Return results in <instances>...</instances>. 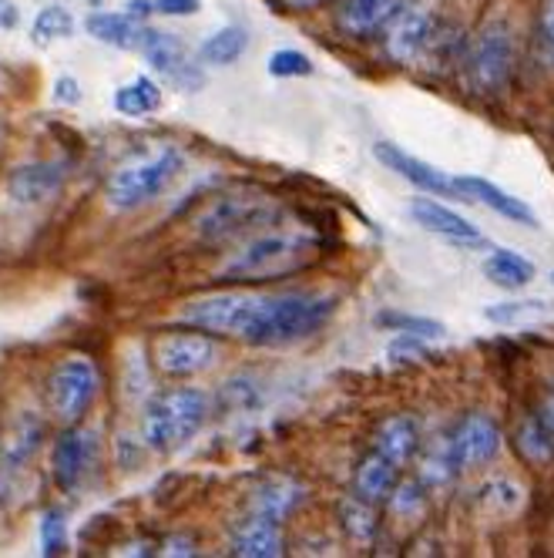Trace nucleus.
I'll use <instances>...</instances> for the list:
<instances>
[{
  "label": "nucleus",
  "mask_w": 554,
  "mask_h": 558,
  "mask_svg": "<svg viewBox=\"0 0 554 558\" xmlns=\"http://www.w3.org/2000/svg\"><path fill=\"white\" fill-rule=\"evenodd\" d=\"M336 310V296L312 290H222L182 306L185 327L249 347H293L320 333Z\"/></svg>",
  "instance_id": "1"
},
{
  "label": "nucleus",
  "mask_w": 554,
  "mask_h": 558,
  "mask_svg": "<svg viewBox=\"0 0 554 558\" xmlns=\"http://www.w3.org/2000/svg\"><path fill=\"white\" fill-rule=\"evenodd\" d=\"M320 256V235H312L303 226L272 222L253 235H246L239 250L229 253L219 266L222 283H275L303 272Z\"/></svg>",
  "instance_id": "2"
},
{
  "label": "nucleus",
  "mask_w": 554,
  "mask_h": 558,
  "mask_svg": "<svg viewBox=\"0 0 554 558\" xmlns=\"http://www.w3.org/2000/svg\"><path fill=\"white\" fill-rule=\"evenodd\" d=\"M212 414L209 393L199 387H172L151 393L141 411V441L155 454H175L199 437Z\"/></svg>",
  "instance_id": "3"
},
{
  "label": "nucleus",
  "mask_w": 554,
  "mask_h": 558,
  "mask_svg": "<svg viewBox=\"0 0 554 558\" xmlns=\"http://www.w3.org/2000/svg\"><path fill=\"white\" fill-rule=\"evenodd\" d=\"M182 169H185V158L172 145L135 155L108 175V185H104L108 206L118 213L141 209V206L155 203L158 195H165L172 189V182L182 175Z\"/></svg>",
  "instance_id": "4"
},
{
  "label": "nucleus",
  "mask_w": 554,
  "mask_h": 558,
  "mask_svg": "<svg viewBox=\"0 0 554 558\" xmlns=\"http://www.w3.org/2000/svg\"><path fill=\"white\" fill-rule=\"evenodd\" d=\"M460 68L467 88L481 98H497L507 92L518 68V41L507 21H491L470 37L460 51Z\"/></svg>",
  "instance_id": "5"
},
{
  "label": "nucleus",
  "mask_w": 554,
  "mask_h": 558,
  "mask_svg": "<svg viewBox=\"0 0 554 558\" xmlns=\"http://www.w3.org/2000/svg\"><path fill=\"white\" fill-rule=\"evenodd\" d=\"M280 216H283L280 203L262 192H229L206 206V213L195 222V232H199L206 246L235 243V239L243 243L246 235L280 222Z\"/></svg>",
  "instance_id": "6"
},
{
  "label": "nucleus",
  "mask_w": 554,
  "mask_h": 558,
  "mask_svg": "<svg viewBox=\"0 0 554 558\" xmlns=\"http://www.w3.org/2000/svg\"><path fill=\"white\" fill-rule=\"evenodd\" d=\"M98 393H101L98 364L85 353H71V356H64V361H58V367L48 377V387H45L48 414L61 427L64 424H82L85 414L95 408Z\"/></svg>",
  "instance_id": "7"
},
{
  "label": "nucleus",
  "mask_w": 554,
  "mask_h": 558,
  "mask_svg": "<svg viewBox=\"0 0 554 558\" xmlns=\"http://www.w3.org/2000/svg\"><path fill=\"white\" fill-rule=\"evenodd\" d=\"M101 441L85 424H64L51 445V474L61 495H82L98 471Z\"/></svg>",
  "instance_id": "8"
},
{
  "label": "nucleus",
  "mask_w": 554,
  "mask_h": 558,
  "mask_svg": "<svg viewBox=\"0 0 554 558\" xmlns=\"http://www.w3.org/2000/svg\"><path fill=\"white\" fill-rule=\"evenodd\" d=\"M219 361V337L206 330H169L155 340L151 347V364L158 374H165L172 380H188L199 377Z\"/></svg>",
  "instance_id": "9"
},
{
  "label": "nucleus",
  "mask_w": 554,
  "mask_h": 558,
  "mask_svg": "<svg viewBox=\"0 0 554 558\" xmlns=\"http://www.w3.org/2000/svg\"><path fill=\"white\" fill-rule=\"evenodd\" d=\"M138 51L145 54V61L158 71V77H165L169 85L182 88V92H199L206 85V74L199 64L188 61V51L185 45L178 41L175 34H165V31H148L145 27V37Z\"/></svg>",
  "instance_id": "10"
},
{
  "label": "nucleus",
  "mask_w": 554,
  "mask_h": 558,
  "mask_svg": "<svg viewBox=\"0 0 554 558\" xmlns=\"http://www.w3.org/2000/svg\"><path fill=\"white\" fill-rule=\"evenodd\" d=\"M447 448H451V458H454L457 471L481 468L497 454L501 430L488 414H464L454 424V430L447 434Z\"/></svg>",
  "instance_id": "11"
},
{
  "label": "nucleus",
  "mask_w": 554,
  "mask_h": 558,
  "mask_svg": "<svg viewBox=\"0 0 554 558\" xmlns=\"http://www.w3.org/2000/svg\"><path fill=\"white\" fill-rule=\"evenodd\" d=\"M433 21L427 11L420 8H401L397 14L390 17V24L380 31L383 34V48L390 54V61L397 64H417L427 54L430 34H433Z\"/></svg>",
  "instance_id": "12"
},
{
  "label": "nucleus",
  "mask_w": 554,
  "mask_h": 558,
  "mask_svg": "<svg viewBox=\"0 0 554 558\" xmlns=\"http://www.w3.org/2000/svg\"><path fill=\"white\" fill-rule=\"evenodd\" d=\"M373 155H377L380 166H386L390 172H397L401 179H407L414 189H420L427 195H454L457 198L454 175H447L438 166L423 162V158H417V155H410V151H404L397 145H390V142H377Z\"/></svg>",
  "instance_id": "13"
},
{
  "label": "nucleus",
  "mask_w": 554,
  "mask_h": 558,
  "mask_svg": "<svg viewBox=\"0 0 554 558\" xmlns=\"http://www.w3.org/2000/svg\"><path fill=\"white\" fill-rule=\"evenodd\" d=\"M229 551L239 558H275L286 551L283 522H275L269 514L249 511L243 522H235L229 535Z\"/></svg>",
  "instance_id": "14"
},
{
  "label": "nucleus",
  "mask_w": 554,
  "mask_h": 558,
  "mask_svg": "<svg viewBox=\"0 0 554 558\" xmlns=\"http://www.w3.org/2000/svg\"><path fill=\"white\" fill-rule=\"evenodd\" d=\"M41 441H45V421L34 417L30 411L17 414L8 430L0 434V474H17L24 471L34 454L41 451Z\"/></svg>",
  "instance_id": "15"
},
{
  "label": "nucleus",
  "mask_w": 554,
  "mask_h": 558,
  "mask_svg": "<svg viewBox=\"0 0 554 558\" xmlns=\"http://www.w3.org/2000/svg\"><path fill=\"white\" fill-rule=\"evenodd\" d=\"M454 185H457V198H467V203H481V206H488L491 213H501V216L510 219V222L538 226V216H534V209L525 203V198H514L510 192L497 189V185L488 182V179H478V175H457Z\"/></svg>",
  "instance_id": "16"
},
{
  "label": "nucleus",
  "mask_w": 554,
  "mask_h": 558,
  "mask_svg": "<svg viewBox=\"0 0 554 558\" xmlns=\"http://www.w3.org/2000/svg\"><path fill=\"white\" fill-rule=\"evenodd\" d=\"M410 219L420 229L433 232V235L451 239V243H467V246L481 243L478 226H470L460 213L447 209L444 203H438V198H414V203H410Z\"/></svg>",
  "instance_id": "17"
},
{
  "label": "nucleus",
  "mask_w": 554,
  "mask_h": 558,
  "mask_svg": "<svg viewBox=\"0 0 554 558\" xmlns=\"http://www.w3.org/2000/svg\"><path fill=\"white\" fill-rule=\"evenodd\" d=\"M64 185V166L58 162H27L21 169L11 172L8 179V192L17 203L37 206V203H48L54 198Z\"/></svg>",
  "instance_id": "18"
},
{
  "label": "nucleus",
  "mask_w": 554,
  "mask_h": 558,
  "mask_svg": "<svg viewBox=\"0 0 554 558\" xmlns=\"http://www.w3.org/2000/svg\"><path fill=\"white\" fill-rule=\"evenodd\" d=\"M401 8H404L401 0H343L340 27L349 37H373L390 24V17Z\"/></svg>",
  "instance_id": "19"
},
{
  "label": "nucleus",
  "mask_w": 554,
  "mask_h": 558,
  "mask_svg": "<svg viewBox=\"0 0 554 558\" xmlns=\"http://www.w3.org/2000/svg\"><path fill=\"white\" fill-rule=\"evenodd\" d=\"M397 477H401V468L393 464L390 458H383L380 451H370L360 464H356V474H353V495L364 498L370 505L377 501H386L390 492L397 488Z\"/></svg>",
  "instance_id": "20"
},
{
  "label": "nucleus",
  "mask_w": 554,
  "mask_h": 558,
  "mask_svg": "<svg viewBox=\"0 0 554 558\" xmlns=\"http://www.w3.org/2000/svg\"><path fill=\"white\" fill-rule=\"evenodd\" d=\"M420 448V434H417V424L404 414L397 417H386L380 427H377V445L373 451H380L383 458H390L397 468H407L410 458L417 454Z\"/></svg>",
  "instance_id": "21"
},
{
  "label": "nucleus",
  "mask_w": 554,
  "mask_h": 558,
  "mask_svg": "<svg viewBox=\"0 0 554 558\" xmlns=\"http://www.w3.org/2000/svg\"><path fill=\"white\" fill-rule=\"evenodd\" d=\"M85 31L95 37L101 45H111V48H138L141 37H145V24L141 21H132L125 11L114 14V11H95L88 14L85 21Z\"/></svg>",
  "instance_id": "22"
},
{
  "label": "nucleus",
  "mask_w": 554,
  "mask_h": 558,
  "mask_svg": "<svg viewBox=\"0 0 554 558\" xmlns=\"http://www.w3.org/2000/svg\"><path fill=\"white\" fill-rule=\"evenodd\" d=\"M303 501V485L293 482V477H269V482L253 495L249 511L269 514L275 522H286V518L299 508Z\"/></svg>",
  "instance_id": "23"
},
{
  "label": "nucleus",
  "mask_w": 554,
  "mask_h": 558,
  "mask_svg": "<svg viewBox=\"0 0 554 558\" xmlns=\"http://www.w3.org/2000/svg\"><path fill=\"white\" fill-rule=\"evenodd\" d=\"M246 51H249V31L239 27V24H225L199 45V61L209 64V68H229L232 61H239Z\"/></svg>",
  "instance_id": "24"
},
{
  "label": "nucleus",
  "mask_w": 554,
  "mask_h": 558,
  "mask_svg": "<svg viewBox=\"0 0 554 558\" xmlns=\"http://www.w3.org/2000/svg\"><path fill=\"white\" fill-rule=\"evenodd\" d=\"M484 276L504 290H521L534 279V263L514 250H494L484 259Z\"/></svg>",
  "instance_id": "25"
},
{
  "label": "nucleus",
  "mask_w": 554,
  "mask_h": 558,
  "mask_svg": "<svg viewBox=\"0 0 554 558\" xmlns=\"http://www.w3.org/2000/svg\"><path fill=\"white\" fill-rule=\"evenodd\" d=\"M158 105H162V92H158V85L145 74L135 77L132 85H122L114 92V108H118V114H125V118L151 114V111H158Z\"/></svg>",
  "instance_id": "26"
},
{
  "label": "nucleus",
  "mask_w": 554,
  "mask_h": 558,
  "mask_svg": "<svg viewBox=\"0 0 554 558\" xmlns=\"http://www.w3.org/2000/svg\"><path fill=\"white\" fill-rule=\"evenodd\" d=\"M340 518H343V529H346V535L353 538V542H370L373 535H377V511H373V505L370 501H364V498H346L343 505H340Z\"/></svg>",
  "instance_id": "27"
},
{
  "label": "nucleus",
  "mask_w": 554,
  "mask_h": 558,
  "mask_svg": "<svg viewBox=\"0 0 554 558\" xmlns=\"http://www.w3.org/2000/svg\"><path fill=\"white\" fill-rule=\"evenodd\" d=\"M514 441H518V451H521L528 461L544 464V461H551V458H554V437L544 430V424H541L534 414L521 421L518 434H514Z\"/></svg>",
  "instance_id": "28"
},
{
  "label": "nucleus",
  "mask_w": 554,
  "mask_h": 558,
  "mask_svg": "<svg viewBox=\"0 0 554 558\" xmlns=\"http://www.w3.org/2000/svg\"><path fill=\"white\" fill-rule=\"evenodd\" d=\"M377 324L393 330V333H404L414 340H438L444 337V324L430 320V316H410V313H380Z\"/></svg>",
  "instance_id": "29"
},
{
  "label": "nucleus",
  "mask_w": 554,
  "mask_h": 558,
  "mask_svg": "<svg viewBox=\"0 0 554 558\" xmlns=\"http://www.w3.org/2000/svg\"><path fill=\"white\" fill-rule=\"evenodd\" d=\"M71 34H74V17L67 8L51 4V8L37 11V17H34V41L37 45L61 41V37H71Z\"/></svg>",
  "instance_id": "30"
},
{
  "label": "nucleus",
  "mask_w": 554,
  "mask_h": 558,
  "mask_svg": "<svg viewBox=\"0 0 554 558\" xmlns=\"http://www.w3.org/2000/svg\"><path fill=\"white\" fill-rule=\"evenodd\" d=\"M534 54L554 74V0H544L534 21Z\"/></svg>",
  "instance_id": "31"
},
{
  "label": "nucleus",
  "mask_w": 554,
  "mask_h": 558,
  "mask_svg": "<svg viewBox=\"0 0 554 558\" xmlns=\"http://www.w3.org/2000/svg\"><path fill=\"white\" fill-rule=\"evenodd\" d=\"M41 555H64L71 538H67V518L58 508H48L41 514Z\"/></svg>",
  "instance_id": "32"
},
{
  "label": "nucleus",
  "mask_w": 554,
  "mask_h": 558,
  "mask_svg": "<svg viewBox=\"0 0 554 558\" xmlns=\"http://www.w3.org/2000/svg\"><path fill=\"white\" fill-rule=\"evenodd\" d=\"M266 71L272 77H309L316 71V64L303 54V51H293V48H280V51H272Z\"/></svg>",
  "instance_id": "33"
},
{
  "label": "nucleus",
  "mask_w": 554,
  "mask_h": 558,
  "mask_svg": "<svg viewBox=\"0 0 554 558\" xmlns=\"http://www.w3.org/2000/svg\"><path fill=\"white\" fill-rule=\"evenodd\" d=\"M155 14H165V17H192L202 11V0H151Z\"/></svg>",
  "instance_id": "34"
},
{
  "label": "nucleus",
  "mask_w": 554,
  "mask_h": 558,
  "mask_svg": "<svg viewBox=\"0 0 554 558\" xmlns=\"http://www.w3.org/2000/svg\"><path fill=\"white\" fill-rule=\"evenodd\" d=\"M54 101L58 105H77L82 101V85H77V77H67L61 74L54 82Z\"/></svg>",
  "instance_id": "35"
},
{
  "label": "nucleus",
  "mask_w": 554,
  "mask_h": 558,
  "mask_svg": "<svg viewBox=\"0 0 554 558\" xmlns=\"http://www.w3.org/2000/svg\"><path fill=\"white\" fill-rule=\"evenodd\" d=\"M534 417H538V421L544 424V430H547V434L554 437V393H547V397H544V401H541V408L534 411Z\"/></svg>",
  "instance_id": "36"
},
{
  "label": "nucleus",
  "mask_w": 554,
  "mask_h": 558,
  "mask_svg": "<svg viewBox=\"0 0 554 558\" xmlns=\"http://www.w3.org/2000/svg\"><path fill=\"white\" fill-rule=\"evenodd\" d=\"M125 14H128L132 21H141V24H145V21L155 14V4H151V0H128Z\"/></svg>",
  "instance_id": "37"
},
{
  "label": "nucleus",
  "mask_w": 554,
  "mask_h": 558,
  "mask_svg": "<svg viewBox=\"0 0 554 558\" xmlns=\"http://www.w3.org/2000/svg\"><path fill=\"white\" fill-rule=\"evenodd\" d=\"M199 548H195V538H169L165 542V555H195Z\"/></svg>",
  "instance_id": "38"
},
{
  "label": "nucleus",
  "mask_w": 554,
  "mask_h": 558,
  "mask_svg": "<svg viewBox=\"0 0 554 558\" xmlns=\"http://www.w3.org/2000/svg\"><path fill=\"white\" fill-rule=\"evenodd\" d=\"M280 4L290 8V11H316V8L333 4V0H280Z\"/></svg>",
  "instance_id": "39"
},
{
  "label": "nucleus",
  "mask_w": 554,
  "mask_h": 558,
  "mask_svg": "<svg viewBox=\"0 0 554 558\" xmlns=\"http://www.w3.org/2000/svg\"><path fill=\"white\" fill-rule=\"evenodd\" d=\"M551 283H554V272H551Z\"/></svg>",
  "instance_id": "40"
}]
</instances>
